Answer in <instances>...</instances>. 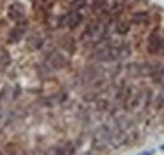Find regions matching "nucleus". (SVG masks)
<instances>
[{
	"label": "nucleus",
	"instance_id": "obj_9",
	"mask_svg": "<svg viewBox=\"0 0 164 155\" xmlns=\"http://www.w3.org/2000/svg\"><path fill=\"white\" fill-rule=\"evenodd\" d=\"M145 20H148V14L147 13H135L134 17H132V22L134 23H144Z\"/></svg>",
	"mask_w": 164,
	"mask_h": 155
},
{
	"label": "nucleus",
	"instance_id": "obj_5",
	"mask_svg": "<svg viewBox=\"0 0 164 155\" xmlns=\"http://www.w3.org/2000/svg\"><path fill=\"white\" fill-rule=\"evenodd\" d=\"M10 54L6 49H0V72H4L10 65Z\"/></svg>",
	"mask_w": 164,
	"mask_h": 155
},
{
	"label": "nucleus",
	"instance_id": "obj_6",
	"mask_svg": "<svg viewBox=\"0 0 164 155\" xmlns=\"http://www.w3.org/2000/svg\"><path fill=\"white\" fill-rule=\"evenodd\" d=\"M88 4H91L88 0H73L72 4H71V9H72V12H78L80 9L85 8Z\"/></svg>",
	"mask_w": 164,
	"mask_h": 155
},
{
	"label": "nucleus",
	"instance_id": "obj_3",
	"mask_svg": "<svg viewBox=\"0 0 164 155\" xmlns=\"http://www.w3.org/2000/svg\"><path fill=\"white\" fill-rule=\"evenodd\" d=\"M82 15L78 13V12H71L69 14H67L63 19V24L71 29H73L76 27H78L82 22Z\"/></svg>",
	"mask_w": 164,
	"mask_h": 155
},
{
	"label": "nucleus",
	"instance_id": "obj_4",
	"mask_svg": "<svg viewBox=\"0 0 164 155\" xmlns=\"http://www.w3.org/2000/svg\"><path fill=\"white\" fill-rule=\"evenodd\" d=\"M25 30H27V23L25 22L18 23L17 27L12 30V33H10V35H9V42H12V43L19 42V40L23 38Z\"/></svg>",
	"mask_w": 164,
	"mask_h": 155
},
{
	"label": "nucleus",
	"instance_id": "obj_10",
	"mask_svg": "<svg viewBox=\"0 0 164 155\" xmlns=\"http://www.w3.org/2000/svg\"><path fill=\"white\" fill-rule=\"evenodd\" d=\"M153 154H154V150H149V151H143L139 155H153Z\"/></svg>",
	"mask_w": 164,
	"mask_h": 155
},
{
	"label": "nucleus",
	"instance_id": "obj_2",
	"mask_svg": "<svg viewBox=\"0 0 164 155\" xmlns=\"http://www.w3.org/2000/svg\"><path fill=\"white\" fill-rule=\"evenodd\" d=\"M8 17L15 23H23L27 17L25 8L20 3H14L8 8Z\"/></svg>",
	"mask_w": 164,
	"mask_h": 155
},
{
	"label": "nucleus",
	"instance_id": "obj_7",
	"mask_svg": "<svg viewBox=\"0 0 164 155\" xmlns=\"http://www.w3.org/2000/svg\"><path fill=\"white\" fill-rule=\"evenodd\" d=\"M61 155H75V146L71 142H66L62 148H59Z\"/></svg>",
	"mask_w": 164,
	"mask_h": 155
},
{
	"label": "nucleus",
	"instance_id": "obj_12",
	"mask_svg": "<svg viewBox=\"0 0 164 155\" xmlns=\"http://www.w3.org/2000/svg\"><path fill=\"white\" fill-rule=\"evenodd\" d=\"M160 150H164V145H162V146H160Z\"/></svg>",
	"mask_w": 164,
	"mask_h": 155
},
{
	"label": "nucleus",
	"instance_id": "obj_13",
	"mask_svg": "<svg viewBox=\"0 0 164 155\" xmlns=\"http://www.w3.org/2000/svg\"><path fill=\"white\" fill-rule=\"evenodd\" d=\"M0 155H2V151H0Z\"/></svg>",
	"mask_w": 164,
	"mask_h": 155
},
{
	"label": "nucleus",
	"instance_id": "obj_8",
	"mask_svg": "<svg viewBox=\"0 0 164 155\" xmlns=\"http://www.w3.org/2000/svg\"><path fill=\"white\" fill-rule=\"evenodd\" d=\"M130 30V24L126 23V22H120L117 25H116V32L119 34H126Z\"/></svg>",
	"mask_w": 164,
	"mask_h": 155
},
{
	"label": "nucleus",
	"instance_id": "obj_11",
	"mask_svg": "<svg viewBox=\"0 0 164 155\" xmlns=\"http://www.w3.org/2000/svg\"><path fill=\"white\" fill-rule=\"evenodd\" d=\"M2 119H3V110L0 107V121H2Z\"/></svg>",
	"mask_w": 164,
	"mask_h": 155
},
{
	"label": "nucleus",
	"instance_id": "obj_1",
	"mask_svg": "<svg viewBox=\"0 0 164 155\" xmlns=\"http://www.w3.org/2000/svg\"><path fill=\"white\" fill-rule=\"evenodd\" d=\"M147 49L150 54H162V56H164V37H162L157 32L151 33L149 39H148Z\"/></svg>",
	"mask_w": 164,
	"mask_h": 155
}]
</instances>
